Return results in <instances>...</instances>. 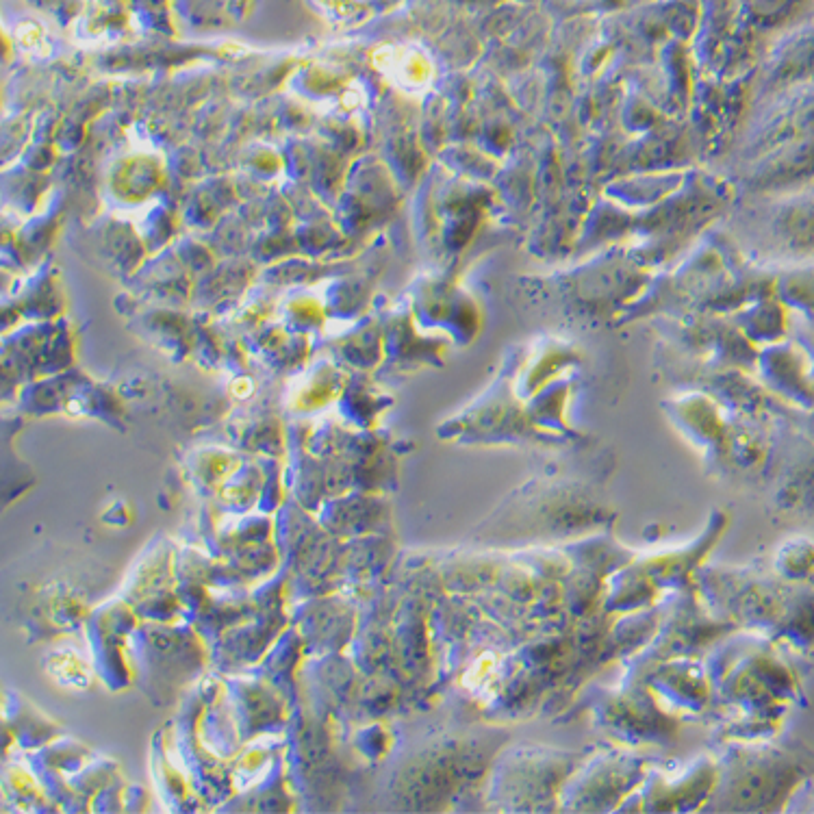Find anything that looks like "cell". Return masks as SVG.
<instances>
[{"label":"cell","mask_w":814,"mask_h":814,"mask_svg":"<svg viewBox=\"0 0 814 814\" xmlns=\"http://www.w3.org/2000/svg\"><path fill=\"white\" fill-rule=\"evenodd\" d=\"M250 391H252V383H250V380H237V383L233 385V393H235L237 398H246Z\"/></svg>","instance_id":"obj_1"}]
</instances>
